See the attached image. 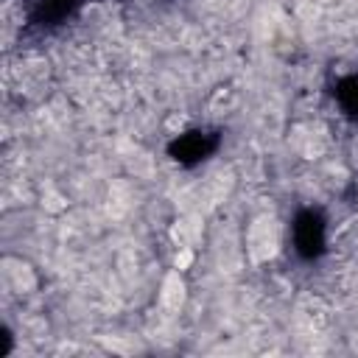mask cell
I'll use <instances>...</instances> for the list:
<instances>
[{"label":"cell","mask_w":358,"mask_h":358,"mask_svg":"<svg viewBox=\"0 0 358 358\" xmlns=\"http://www.w3.org/2000/svg\"><path fill=\"white\" fill-rule=\"evenodd\" d=\"M159 299H162L168 308H179V305H182V299H185V282H182V277H179V268L165 277Z\"/></svg>","instance_id":"cell-1"},{"label":"cell","mask_w":358,"mask_h":358,"mask_svg":"<svg viewBox=\"0 0 358 358\" xmlns=\"http://www.w3.org/2000/svg\"><path fill=\"white\" fill-rule=\"evenodd\" d=\"M187 263H190V252H179L176 255V268H185Z\"/></svg>","instance_id":"cell-2"}]
</instances>
